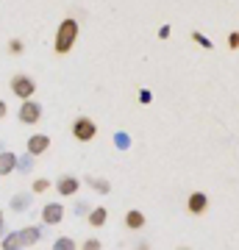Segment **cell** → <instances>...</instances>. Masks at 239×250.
Returning <instances> with one entry per match:
<instances>
[{"mask_svg": "<svg viewBox=\"0 0 239 250\" xmlns=\"http://www.w3.org/2000/svg\"><path fill=\"white\" fill-rule=\"evenodd\" d=\"M78 34H81V28H78V22L72 17H67L59 25V31H56V53L59 56H64V53H70L72 50V45H75V39H78Z\"/></svg>", "mask_w": 239, "mask_h": 250, "instance_id": "cell-1", "label": "cell"}, {"mask_svg": "<svg viewBox=\"0 0 239 250\" xmlns=\"http://www.w3.org/2000/svg\"><path fill=\"white\" fill-rule=\"evenodd\" d=\"M98 134V125L92 123L89 117H78L75 123H72V136L78 139V142H92Z\"/></svg>", "mask_w": 239, "mask_h": 250, "instance_id": "cell-2", "label": "cell"}, {"mask_svg": "<svg viewBox=\"0 0 239 250\" xmlns=\"http://www.w3.org/2000/svg\"><path fill=\"white\" fill-rule=\"evenodd\" d=\"M11 92L22 100H31L34 92H36V81L31 78V75H14V78H11Z\"/></svg>", "mask_w": 239, "mask_h": 250, "instance_id": "cell-3", "label": "cell"}, {"mask_svg": "<svg viewBox=\"0 0 239 250\" xmlns=\"http://www.w3.org/2000/svg\"><path fill=\"white\" fill-rule=\"evenodd\" d=\"M20 123H25V125H36L39 120H42V106L36 103V100H25L22 106H20Z\"/></svg>", "mask_w": 239, "mask_h": 250, "instance_id": "cell-4", "label": "cell"}, {"mask_svg": "<svg viewBox=\"0 0 239 250\" xmlns=\"http://www.w3.org/2000/svg\"><path fill=\"white\" fill-rule=\"evenodd\" d=\"M186 208H189V214H206V208H209V197H206V192H192L189 195V200H186Z\"/></svg>", "mask_w": 239, "mask_h": 250, "instance_id": "cell-5", "label": "cell"}, {"mask_svg": "<svg viewBox=\"0 0 239 250\" xmlns=\"http://www.w3.org/2000/svg\"><path fill=\"white\" fill-rule=\"evenodd\" d=\"M64 220V206L62 203H47L42 208V223L44 225H59Z\"/></svg>", "mask_w": 239, "mask_h": 250, "instance_id": "cell-6", "label": "cell"}, {"mask_svg": "<svg viewBox=\"0 0 239 250\" xmlns=\"http://www.w3.org/2000/svg\"><path fill=\"white\" fill-rule=\"evenodd\" d=\"M50 147V136H44V134H34L31 139H28V153L31 156H42L44 150Z\"/></svg>", "mask_w": 239, "mask_h": 250, "instance_id": "cell-7", "label": "cell"}, {"mask_svg": "<svg viewBox=\"0 0 239 250\" xmlns=\"http://www.w3.org/2000/svg\"><path fill=\"white\" fill-rule=\"evenodd\" d=\"M56 189H59V192H62V195H75V192H78L81 189V181L75 178V175H62V178L56 181Z\"/></svg>", "mask_w": 239, "mask_h": 250, "instance_id": "cell-8", "label": "cell"}, {"mask_svg": "<svg viewBox=\"0 0 239 250\" xmlns=\"http://www.w3.org/2000/svg\"><path fill=\"white\" fill-rule=\"evenodd\" d=\"M39 239H42V228H39V225H28V228L20 231V242H22V248H31V245H36Z\"/></svg>", "mask_w": 239, "mask_h": 250, "instance_id": "cell-9", "label": "cell"}, {"mask_svg": "<svg viewBox=\"0 0 239 250\" xmlns=\"http://www.w3.org/2000/svg\"><path fill=\"white\" fill-rule=\"evenodd\" d=\"M31 203H34V195H31V192H22V195H14L11 197V211H14V214H22V211H28V208H31Z\"/></svg>", "mask_w": 239, "mask_h": 250, "instance_id": "cell-10", "label": "cell"}, {"mask_svg": "<svg viewBox=\"0 0 239 250\" xmlns=\"http://www.w3.org/2000/svg\"><path fill=\"white\" fill-rule=\"evenodd\" d=\"M14 170H17V153L0 150V175H9Z\"/></svg>", "mask_w": 239, "mask_h": 250, "instance_id": "cell-11", "label": "cell"}, {"mask_svg": "<svg viewBox=\"0 0 239 250\" xmlns=\"http://www.w3.org/2000/svg\"><path fill=\"white\" fill-rule=\"evenodd\" d=\"M125 228H128V231H142V228H145V214L136 211V208L128 211V214H125Z\"/></svg>", "mask_w": 239, "mask_h": 250, "instance_id": "cell-12", "label": "cell"}, {"mask_svg": "<svg viewBox=\"0 0 239 250\" xmlns=\"http://www.w3.org/2000/svg\"><path fill=\"white\" fill-rule=\"evenodd\" d=\"M106 220H109V211H106V208H92V211H89V225H92V228L106 225Z\"/></svg>", "mask_w": 239, "mask_h": 250, "instance_id": "cell-13", "label": "cell"}, {"mask_svg": "<svg viewBox=\"0 0 239 250\" xmlns=\"http://www.w3.org/2000/svg\"><path fill=\"white\" fill-rule=\"evenodd\" d=\"M3 250H22V242H20V231H11L3 236Z\"/></svg>", "mask_w": 239, "mask_h": 250, "instance_id": "cell-14", "label": "cell"}, {"mask_svg": "<svg viewBox=\"0 0 239 250\" xmlns=\"http://www.w3.org/2000/svg\"><path fill=\"white\" fill-rule=\"evenodd\" d=\"M87 184H89L92 189H98L100 195H109V192H111V184H109V181H103V178H95V175H89Z\"/></svg>", "mask_w": 239, "mask_h": 250, "instance_id": "cell-15", "label": "cell"}, {"mask_svg": "<svg viewBox=\"0 0 239 250\" xmlns=\"http://www.w3.org/2000/svg\"><path fill=\"white\" fill-rule=\"evenodd\" d=\"M34 159H36V156H31V153H25V156H17V170H20V172H31V167H34Z\"/></svg>", "mask_w": 239, "mask_h": 250, "instance_id": "cell-16", "label": "cell"}, {"mask_svg": "<svg viewBox=\"0 0 239 250\" xmlns=\"http://www.w3.org/2000/svg\"><path fill=\"white\" fill-rule=\"evenodd\" d=\"M192 42H197V45L206 47V50H214V42L206 34H200V31H192Z\"/></svg>", "mask_w": 239, "mask_h": 250, "instance_id": "cell-17", "label": "cell"}, {"mask_svg": "<svg viewBox=\"0 0 239 250\" xmlns=\"http://www.w3.org/2000/svg\"><path fill=\"white\" fill-rule=\"evenodd\" d=\"M53 250H78V248H75V242H72L70 236H59V239L53 242Z\"/></svg>", "mask_w": 239, "mask_h": 250, "instance_id": "cell-18", "label": "cell"}, {"mask_svg": "<svg viewBox=\"0 0 239 250\" xmlns=\"http://www.w3.org/2000/svg\"><path fill=\"white\" fill-rule=\"evenodd\" d=\"M114 145L120 147V150H128V147H131V136L120 131V134H114Z\"/></svg>", "mask_w": 239, "mask_h": 250, "instance_id": "cell-19", "label": "cell"}, {"mask_svg": "<svg viewBox=\"0 0 239 250\" xmlns=\"http://www.w3.org/2000/svg\"><path fill=\"white\" fill-rule=\"evenodd\" d=\"M47 189H50V181L47 178H36L34 181V192L36 195H42V192H47Z\"/></svg>", "mask_w": 239, "mask_h": 250, "instance_id": "cell-20", "label": "cell"}, {"mask_svg": "<svg viewBox=\"0 0 239 250\" xmlns=\"http://www.w3.org/2000/svg\"><path fill=\"white\" fill-rule=\"evenodd\" d=\"M81 250H103V248H100V239H95V236H92V239H87L84 245H81Z\"/></svg>", "mask_w": 239, "mask_h": 250, "instance_id": "cell-21", "label": "cell"}, {"mask_svg": "<svg viewBox=\"0 0 239 250\" xmlns=\"http://www.w3.org/2000/svg\"><path fill=\"white\" fill-rule=\"evenodd\" d=\"M228 47L231 50H239V31H231L228 34Z\"/></svg>", "mask_w": 239, "mask_h": 250, "instance_id": "cell-22", "label": "cell"}, {"mask_svg": "<svg viewBox=\"0 0 239 250\" xmlns=\"http://www.w3.org/2000/svg\"><path fill=\"white\" fill-rule=\"evenodd\" d=\"M87 211H92V208H89V203H87V200H78V203H75V214H87Z\"/></svg>", "mask_w": 239, "mask_h": 250, "instance_id": "cell-23", "label": "cell"}, {"mask_svg": "<svg viewBox=\"0 0 239 250\" xmlns=\"http://www.w3.org/2000/svg\"><path fill=\"white\" fill-rule=\"evenodd\" d=\"M9 53H22V42L20 39H11L9 42Z\"/></svg>", "mask_w": 239, "mask_h": 250, "instance_id": "cell-24", "label": "cell"}, {"mask_svg": "<svg viewBox=\"0 0 239 250\" xmlns=\"http://www.w3.org/2000/svg\"><path fill=\"white\" fill-rule=\"evenodd\" d=\"M151 100H153V95H151L148 89H142V92H139V103H145V106H148Z\"/></svg>", "mask_w": 239, "mask_h": 250, "instance_id": "cell-25", "label": "cell"}, {"mask_svg": "<svg viewBox=\"0 0 239 250\" xmlns=\"http://www.w3.org/2000/svg\"><path fill=\"white\" fill-rule=\"evenodd\" d=\"M167 36H170V25H161L159 28V39H167Z\"/></svg>", "mask_w": 239, "mask_h": 250, "instance_id": "cell-26", "label": "cell"}, {"mask_svg": "<svg viewBox=\"0 0 239 250\" xmlns=\"http://www.w3.org/2000/svg\"><path fill=\"white\" fill-rule=\"evenodd\" d=\"M3 231H6V220H3V211H0V239H3Z\"/></svg>", "mask_w": 239, "mask_h": 250, "instance_id": "cell-27", "label": "cell"}, {"mask_svg": "<svg viewBox=\"0 0 239 250\" xmlns=\"http://www.w3.org/2000/svg\"><path fill=\"white\" fill-rule=\"evenodd\" d=\"M6 111H9V108H6V103H3V100H0V120L6 117Z\"/></svg>", "mask_w": 239, "mask_h": 250, "instance_id": "cell-28", "label": "cell"}, {"mask_svg": "<svg viewBox=\"0 0 239 250\" xmlns=\"http://www.w3.org/2000/svg\"><path fill=\"white\" fill-rule=\"evenodd\" d=\"M136 250H151V248H148V245H145V242H139V248H136Z\"/></svg>", "mask_w": 239, "mask_h": 250, "instance_id": "cell-29", "label": "cell"}, {"mask_svg": "<svg viewBox=\"0 0 239 250\" xmlns=\"http://www.w3.org/2000/svg\"><path fill=\"white\" fill-rule=\"evenodd\" d=\"M178 250H192V248H178Z\"/></svg>", "mask_w": 239, "mask_h": 250, "instance_id": "cell-30", "label": "cell"}, {"mask_svg": "<svg viewBox=\"0 0 239 250\" xmlns=\"http://www.w3.org/2000/svg\"><path fill=\"white\" fill-rule=\"evenodd\" d=\"M0 147H3V145H0Z\"/></svg>", "mask_w": 239, "mask_h": 250, "instance_id": "cell-31", "label": "cell"}]
</instances>
